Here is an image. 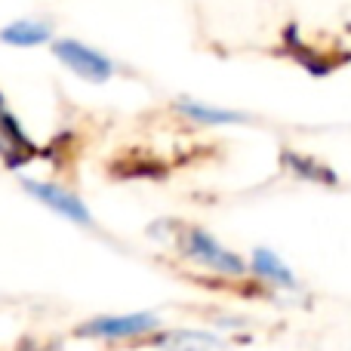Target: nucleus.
<instances>
[{
	"mask_svg": "<svg viewBox=\"0 0 351 351\" xmlns=\"http://www.w3.org/2000/svg\"><path fill=\"white\" fill-rule=\"evenodd\" d=\"M164 351H228L222 339L210 333H194V330H176V333L160 336Z\"/></svg>",
	"mask_w": 351,
	"mask_h": 351,
	"instance_id": "obj_6",
	"label": "nucleus"
},
{
	"mask_svg": "<svg viewBox=\"0 0 351 351\" xmlns=\"http://www.w3.org/2000/svg\"><path fill=\"white\" fill-rule=\"evenodd\" d=\"M185 253L194 256V259H200V262H206L210 268H216V271H222V274H243L247 271V265H243L234 253L222 250L210 234H204V231H191V234L185 237Z\"/></svg>",
	"mask_w": 351,
	"mask_h": 351,
	"instance_id": "obj_2",
	"label": "nucleus"
},
{
	"mask_svg": "<svg viewBox=\"0 0 351 351\" xmlns=\"http://www.w3.org/2000/svg\"><path fill=\"white\" fill-rule=\"evenodd\" d=\"M179 108L185 111L188 117H197V121H206V123H231V121H237V114H231V111L206 108V105H197V102H179Z\"/></svg>",
	"mask_w": 351,
	"mask_h": 351,
	"instance_id": "obj_9",
	"label": "nucleus"
},
{
	"mask_svg": "<svg viewBox=\"0 0 351 351\" xmlns=\"http://www.w3.org/2000/svg\"><path fill=\"white\" fill-rule=\"evenodd\" d=\"M253 268H256V274L268 278L271 284L296 287V278H293V271L278 259V256L271 253V250H256V256H253Z\"/></svg>",
	"mask_w": 351,
	"mask_h": 351,
	"instance_id": "obj_7",
	"label": "nucleus"
},
{
	"mask_svg": "<svg viewBox=\"0 0 351 351\" xmlns=\"http://www.w3.org/2000/svg\"><path fill=\"white\" fill-rule=\"evenodd\" d=\"M25 188H28L31 197L43 200V204L53 206V210L62 213L65 219H74V222H80V225L90 222V213H86L84 200H77L71 191H62V188H56V185H47V182H31V179H25Z\"/></svg>",
	"mask_w": 351,
	"mask_h": 351,
	"instance_id": "obj_3",
	"label": "nucleus"
},
{
	"mask_svg": "<svg viewBox=\"0 0 351 351\" xmlns=\"http://www.w3.org/2000/svg\"><path fill=\"white\" fill-rule=\"evenodd\" d=\"M31 152H34V148H31L28 136L19 130L16 117L3 108V102H0V158H3L10 167H19L31 158Z\"/></svg>",
	"mask_w": 351,
	"mask_h": 351,
	"instance_id": "obj_5",
	"label": "nucleus"
},
{
	"mask_svg": "<svg viewBox=\"0 0 351 351\" xmlns=\"http://www.w3.org/2000/svg\"><path fill=\"white\" fill-rule=\"evenodd\" d=\"M158 327L154 315H123V317H99L90 321L80 333L86 336H105V339H121V336H139Z\"/></svg>",
	"mask_w": 351,
	"mask_h": 351,
	"instance_id": "obj_4",
	"label": "nucleus"
},
{
	"mask_svg": "<svg viewBox=\"0 0 351 351\" xmlns=\"http://www.w3.org/2000/svg\"><path fill=\"white\" fill-rule=\"evenodd\" d=\"M47 37H49V25L28 22V19H22V22L3 28V40L6 43H16V47H34V43H43Z\"/></svg>",
	"mask_w": 351,
	"mask_h": 351,
	"instance_id": "obj_8",
	"label": "nucleus"
},
{
	"mask_svg": "<svg viewBox=\"0 0 351 351\" xmlns=\"http://www.w3.org/2000/svg\"><path fill=\"white\" fill-rule=\"evenodd\" d=\"M53 49L74 74H80V77H86V80H108L111 71H114L111 62L105 59L102 53H96V49L84 47V43H77V40H59Z\"/></svg>",
	"mask_w": 351,
	"mask_h": 351,
	"instance_id": "obj_1",
	"label": "nucleus"
}]
</instances>
